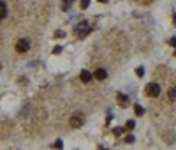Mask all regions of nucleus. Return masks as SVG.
I'll return each mask as SVG.
<instances>
[{
	"label": "nucleus",
	"instance_id": "dca6fc26",
	"mask_svg": "<svg viewBox=\"0 0 176 150\" xmlns=\"http://www.w3.org/2000/svg\"><path fill=\"white\" fill-rule=\"evenodd\" d=\"M60 51H62V48H60V46H57V48L53 50V53H60Z\"/></svg>",
	"mask_w": 176,
	"mask_h": 150
},
{
	"label": "nucleus",
	"instance_id": "423d86ee",
	"mask_svg": "<svg viewBox=\"0 0 176 150\" xmlns=\"http://www.w3.org/2000/svg\"><path fill=\"white\" fill-rule=\"evenodd\" d=\"M95 78H97L99 81H102V79H106V78H108V73H106V69H102V67H100V69H97V71H95Z\"/></svg>",
	"mask_w": 176,
	"mask_h": 150
},
{
	"label": "nucleus",
	"instance_id": "ddd939ff",
	"mask_svg": "<svg viewBox=\"0 0 176 150\" xmlns=\"http://www.w3.org/2000/svg\"><path fill=\"white\" fill-rule=\"evenodd\" d=\"M125 141H129V143H132V141H134V136H132V134H129V136H125Z\"/></svg>",
	"mask_w": 176,
	"mask_h": 150
},
{
	"label": "nucleus",
	"instance_id": "20e7f679",
	"mask_svg": "<svg viewBox=\"0 0 176 150\" xmlns=\"http://www.w3.org/2000/svg\"><path fill=\"white\" fill-rule=\"evenodd\" d=\"M28 48H30L28 39H20V41L16 42V51H18V53H27Z\"/></svg>",
	"mask_w": 176,
	"mask_h": 150
},
{
	"label": "nucleus",
	"instance_id": "a211bd4d",
	"mask_svg": "<svg viewBox=\"0 0 176 150\" xmlns=\"http://www.w3.org/2000/svg\"><path fill=\"white\" fill-rule=\"evenodd\" d=\"M99 2H102V4H106V2H108V0H99Z\"/></svg>",
	"mask_w": 176,
	"mask_h": 150
},
{
	"label": "nucleus",
	"instance_id": "aec40b11",
	"mask_svg": "<svg viewBox=\"0 0 176 150\" xmlns=\"http://www.w3.org/2000/svg\"><path fill=\"white\" fill-rule=\"evenodd\" d=\"M0 67H2V65H0Z\"/></svg>",
	"mask_w": 176,
	"mask_h": 150
},
{
	"label": "nucleus",
	"instance_id": "6ab92c4d",
	"mask_svg": "<svg viewBox=\"0 0 176 150\" xmlns=\"http://www.w3.org/2000/svg\"><path fill=\"white\" fill-rule=\"evenodd\" d=\"M99 150H108V149H104V147H100V149H99Z\"/></svg>",
	"mask_w": 176,
	"mask_h": 150
},
{
	"label": "nucleus",
	"instance_id": "f257e3e1",
	"mask_svg": "<svg viewBox=\"0 0 176 150\" xmlns=\"http://www.w3.org/2000/svg\"><path fill=\"white\" fill-rule=\"evenodd\" d=\"M69 122H71V127H81V125H83V122H85V115H83L81 111L72 113Z\"/></svg>",
	"mask_w": 176,
	"mask_h": 150
},
{
	"label": "nucleus",
	"instance_id": "9d476101",
	"mask_svg": "<svg viewBox=\"0 0 176 150\" xmlns=\"http://www.w3.org/2000/svg\"><path fill=\"white\" fill-rule=\"evenodd\" d=\"M90 5V0H81V9H86Z\"/></svg>",
	"mask_w": 176,
	"mask_h": 150
},
{
	"label": "nucleus",
	"instance_id": "2eb2a0df",
	"mask_svg": "<svg viewBox=\"0 0 176 150\" xmlns=\"http://www.w3.org/2000/svg\"><path fill=\"white\" fill-rule=\"evenodd\" d=\"M176 97V88H173V90H171V99H175Z\"/></svg>",
	"mask_w": 176,
	"mask_h": 150
},
{
	"label": "nucleus",
	"instance_id": "f03ea898",
	"mask_svg": "<svg viewBox=\"0 0 176 150\" xmlns=\"http://www.w3.org/2000/svg\"><path fill=\"white\" fill-rule=\"evenodd\" d=\"M74 32H76V36H78V37H85V36L90 32V25H88L86 21H81V23H78V25H76Z\"/></svg>",
	"mask_w": 176,
	"mask_h": 150
},
{
	"label": "nucleus",
	"instance_id": "f8f14e48",
	"mask_svg": "<svg viewBox=\"0 0 176 150\" xmlns=\"http://www.w3.org/2000/svg\"><path fill=\"white\" fill-rule=\"evenodd\" d=\"M136 74L137 76H143V74H144V69H143V67H137V69H136Z\"/></svg>",
	"mask_w": 176,
	"mask_h": 150
},
{
	"label": "nucleus",
	"instance_id": "39448f33",
	"mask_svg": "<svg viewBox=\"0 0 176 150\" xmlns=\"http://www.w3.org/2000/svg\"><path fill=\"white\" fill-rule=\"evenodd\" d=\"M116 101H118V104H120V106H127V104H129V95L118 94L116 95Z\"/></svg>",
	"mask_w": 176,
	"mask_h": 150
},
{
	"label": "nucleus",
	"instance_id": "f3484780",
	"mask_svg": "<svg viewBox=\"0 0 176 150\" xmlns=\"http://www.w3.org/2000/svg\"><path fill=\"white\" fill-rule=\"evenodd\" d=\"M122 131H123V129H120V127H116V129H115V134H122Z\"/></svg>",
	"mask_w": 176,
	"mask_h": 150
},
{
	"label": "nucleus",
	"instance_id": "7ed1b4c3",
	"mask_svg": "<svg viewBox=\"0 0 176 150\" xmlns=\"http://www.w3.org/2000/svg\"><path fill=\"white\" fill-rule=\"evenodd\" d=\"M144 92L150 95V97H157V95L160 94V87H158L157 83H148L146 88H144Z\"/></svg>",
	"mask_w": 176,
	"mask_h": 150
},
{
	"label": "nucleus",
	"instance_id": "4468645a",
	"mask_svg": "<svg viewBox=\"0 0 176 150\" xmlns=\"http://www.w3.org/2000/svg\"><path fill=\"white\" fill-rule=\"evenodd\" d=\"M62 4H63V11H67L69 9V0H62Z\"/></svg>",
	"mask_w": 176,
	"mask_h": 150
},
{
	"label": "nucleus",
	"instance_id": "0eeeda50",
	"mask_svg": "<svg viewBox=\"0 0 176 150\" xmlns=\"http://www.w3.org/2000/svg\"><path fill=\"white\" fill-rule=\"evenodd\" d=\"M7 16V5H5V2H2L0 0V21Z\"/></svg>",
	"mask_w": 176,
	"mask_h": 150
},
{
	"label": "nucleus",
	"instance_id": "9b49d317",
	"mask_svg": "<svg viewBox=\"0 0 176 150\" xmlns=\"http://www.w3.org/2000/svg\"><path fill=\"white\" fill-rule=\"evenodd\" d=\"M134 120H127V129H134Z\"/></svg>",
	"mask_w": 176,
	"mask_h": 150
},
{
	"label": "nucleus",
	"instance_id": "6e6552de",
	"mask_svg": "<svg viewBox=\"0 0 176 150\" xmlns=\"http://www.w3.org/2000/svg\"><path fill=\"white\" fill-rule=\"evenodd\" d=\"M79 78H81V81H83V83H88V81L92 79V74H90L88 71H81V74H79Z\"/></svg>",
	"mask_w": 176,
	"mask_h": 150
},
{
	"label": "nucleus",
	"instance_id": "1a4fd4ad",
	"mask_svg": "<svg viewBox=\"0 0 176 150\" xmlns=\"http://www.w3.org/2000/svg\"><path fill=\"white\" fill-rule=\"evenodd\" d=\"M134 111H136V115H143V113H144V108H143L141 104H136V106H134Z\"/></svg>",
	"mask_w": 176,
	"mask_h": 150
}]
</instances>
